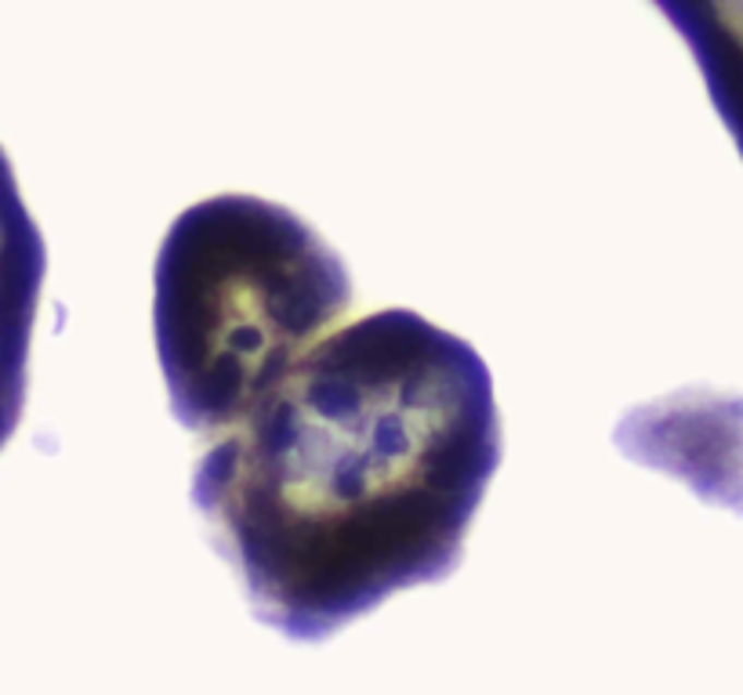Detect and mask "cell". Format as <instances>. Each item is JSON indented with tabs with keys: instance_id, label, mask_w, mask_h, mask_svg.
<instances>
[{
	"instance_id": "cell-1",
	"label": "cell",
	"mask_w": 743,
	"mask_h": 695,
	"mask_svg": "<svg viewBox=\"0 0 743 695\" xmlns=\"http://www.w3.org/2000/svg\"><path fill=\"white\" fill-rule=\"evenodd\" d=\"M501 464L493 378L410 309L323 337L196 457L193 507L254 620L326 642L457 568Z\"/></svg>"
},
{
	"instance_id": "cell-2",
	"label": "cell",
	"mask_w": 743,
	"mask_h": 695,
	"mask_svg": "<svg viewBox=\"0 0 743 695\" xmlns=\"http://www.w3.org/2000/svg\"><path fill=\"white\" fill-rule=\"evenodd\" d=\"M348 304L341 254L295 211L236 192L182 211L153 268L156 359L178 424L204 439L236 428Z\"/></svg>"
},
{
	"instance_id": "cell-3",
	"label": "cell",
	"mask_w": 743,
	"mask_h": 695,
	"mask_svg": "<svg viewBox=\"0 0 743 695\" xmlns=\"http://www.w3.org/2000/svg\"><path fill=\"white\" fill-rule=\"evenodd\" d=\"M48 250L40 225L22 200L15 167L0 149V450L26 409L29 345L37 326Z\"/></svg>"
},
{
	"instance_id": "cell-4",
	"label": "cell",
	"mask_w": 743,
	"mask_h": 695,
	"mask_svg": "<svg viewBox=\"0 0 743 695\" xmlns=\"http://www.w3.org/2000/svg\"><path fill=\"white\" fill-rule=\"evenodd\" d=\"M690 44L715 109L743 156V4H660Z\"/></svg>"
}]
</instances>
